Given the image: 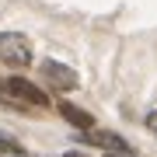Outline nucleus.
Returning <instances> with one entry per match:
<instances>
[{
	"mask_svg": "<svg viewBox=\"0 0 157 157\" xmlns=\"http://www.w3.org/2000/svg\"><path fill=\"white\" fill-rule=\"evenodd\" d=\"M63 157H87V154H77V150H70V154H63Z\"/></svg>",
	"mask_w": 157,
	"mask_h": 157,
	"instance_id": "9",
	"label": "nucleus"
},
{
	"mask_svg": "<svg viewBox=\"0 0 157 157\" xmlns=\"http://www.w3.org/2000/svg\"><path fill=\"white\" fill-rule=\"evenodd\" d=\"M42 77L49 80L56 91H73L77 87V73H73L70 67H63V63H56V59H45L42 63Z\"/></svg>",
	"mask_w": 157,
	"mask_h": 157,
	"instance_id": "2",
	"label": "nucleus"
},
{
	"mask_svg": "<svg viewBox=\"0 0 157 157\" xmlns=\"http://www.w3.org/2000/svg\"><path fill=\"white\" fill-rule=\"evenodd\" d=\"M84 140H87V143H94V147H101V150H108V154H112V150H129V143L122 140V136L105 133V129H94V126L84 129Z\"/></svg>",
	"mask_w": 157,
	"mask_h": 157,
	"instance_id": "4",
	"label": "nucleus"
},
{
	"mask_svg": "<svg viewBox=\"0 0 157 157\" xmlns=\"http://www.w3.org/2000/svg\"><path fill=\"white\" fill-rule=\"evenodd\" d=\"M0 59H4L7 67H25V63H32L28 39L17 35V32H0Z\"/></svg>",
	"mask_w": 157,
	"mask_h": 157,
	"instance_id": "1",
	"label": "nucleus"
},
{
	"mask_svg": "<svg viewBox=\"0 0 157 157\" xmlns=\"http://www.w3.org/2000/svg\"><path fill=\"white\" fill-rule=\"evenodd\" d=\"M0 157H25V150H21V147H17L14 140L0 136Z\"/></svg>",
	"mask_w": 157,
	"mask_h": 157,
	"instance_id": "6",
	"label": "nucleus"
},
{
	"mask_svg": "<svg viewBox=\"0 0 157 157\" xmlns=\"http://www.w3.org/2000/svg\"><path fill=\"white\" fill-rule=\"evenodd\" d=\"M4 91L7 94H14V98H25L28 105H49V98L42 94L35 84H28V80H21V77H11V80H4Z\"/></svg>",
	"mask_w": 157,
	"mask_h": 157,
	"instance_id": "3",
	"label": "nucleus"
},
{
	"mask_svg": "<svg viewBox=\"0 0 157 157\" xmlns=\"http://www.w3.org/2000/svg\"><path fill=\"white\" fill-rule=\"evenodd\" d=\"M105 157H136L133 150H112V154H105Z\"/></svg>",
	"mask_w": 157,
	"mask_h": 157,
	"instance_id": "8",
	"label": "nucleus"
},
{
	"mask_svg": "<svg viewBox=\"0 0 157 157\" xmlns=\"http://www.w3.org/2000/svg\"><path fill=\"white\" fill-rule=\"evenodd\" d=\"M147 126H150V133L157 136V112H150V119H147Z\"/></svg>",
	"mask_w": 157,
	"mask_h": 157,
	"instance_id": "7",
	"label": "nucleus"
},
{
	"mask_svg": "<svg viewBox=\"0 0 157 157\" xmlns=\"http://www.w3.org/2000/svg\"><path fill=\"white\" fill-rule=\"evenodd\" d=\"M59 115L67 119V122H73V126H80V129H91L94 126V119H91L84 108H77V105H70V101H63L59 105Z\"/></svg>",
	"mask_w": 157,
	"mask_h": 157,
	"instance_id": "5",
	"label": "nucleus"
}]
</instances>
